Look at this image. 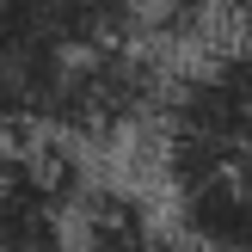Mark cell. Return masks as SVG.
Returning a JSON list of instances; mask_svg holds the SVG:
<instances>
[{
    "instance_id": "obj_1",
    "label": "cell",
    "mask_w": 252,
    "mask_h": 252,
    "mask_svg": "<svg viewBox=\"0 0 252 252\" xmlns=\"http://www.w3.org/2000/svg\"><path fill=\"white\" fill-rule=\"evenodd\" d=\"M68 68L74 43L62 31L56 0H0V123L49 129Z\"/></svg>"
},
{
    "instance_id": "obj_2",
    "label": "cell",
    "mask_w": 252,
    "mask_h": 252,
    "mask_svg": "<svg viewBox=\"0 0 252 252\" xmlns=\"http://www.w3.org/2000/svg\"><path fill=\"white\" fill-rule=\"evenodd\" d=\"M166 105L160 68L142 49H105V56H74L68 86H62L49 129L62 142H111V135L148 123Z\"/></svg>"
},
{
    "instance_id": "obj_3",
    "label": "cell",
    "mask_w": 252,
    "mask_h": 252,
    "mask_svg": "<svg viewBox=\"0 0 252 252\" xmlns=\"http://www.w3.org/2000/svg\"><path fill=\"white\" fill-rule=\"evenodd\" d=\"M179 228L197 252H252V160L179 185Z\"/></svg>"
},
{
    "instance_id": "obj_4",
    "label": "cell",
    "mask_w": 252,
    "mask_h": 252,
    "mask_svg": "<svg viewBox=\"0 0 252 252\" xmlns=\"http://www.w3.org/2000/svg\"><path fill=\"white\" fill-rule=\"evenodd\" d=\"M74 252H166V246L129 191H93L74 228Z\"/></svg>"
},
{
    "instance_id": "obj_5",
    "label": "cell",
    "mask_w": 252,
    "mask_h": 252,
    "mask_svg": "<svg viewBox=\"0 0 252 252\" xmlns=\"http://www.w3.org/2000/svg\"><path fill=\"white\" fill-rule=\"evenodd\" d=\"M62 31H68L74 56H105V49H135L148 12L142 0H56Z\"/></svg>"
},
{
    "instance_id": "obj_6",
    "label": "cell",
    "mask_w": 252,
    "mask_h": 252,
    "mask_svg": "<svg viewBox=\"0 0 252 252\" xmlns=\"http://www.w3.org/2000/svg\"><path fill=\"white\" fill-rule=\"evenodd\" d=\"M166 252H197V246H166Z\"/></svg>"
}]
</instances>
